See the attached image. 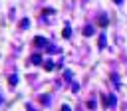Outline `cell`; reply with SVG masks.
<instances>
[{
    "label": "cell",
    "instance_id": "cell-1",
    "mask_svg": "<svg viewBox=\"0 0 127 111\" xmlns=\"http://www.w3.org/2000/svg\"><path fill=\"white\" fill-rule=\"evenodd\" d=\"M34 46H40V48H42V46H46V48H50V50H52V46L48 44V40H46V38H42V36H36V38H34Z\"/></svg>",
    "mask_w": 127,
    "mask_h": 111
},
{
    "label": "cell",
    "instance_id": "cell-2",
    "mask_svg": "<svg viewBox=\"0 0 127 111\" xmlns=\"http://www.w3.org/2000/svg\"><path fill=\"white\" fill-rule=\"evenodd\" d=\"M109 24V20H107V16L105 14H99V18H97V26H101V28H105Z\"/></svg>",
    "mask_w": 127,
    "mask_h": 111
},
{
    "label": "cell",
    "instance_id": "cell-3",
    "mask_svg": "<svg viewBox=\"0 0 127 111\" xmlns=\"http://www.w3.org/2000/svg\"><path fill=\"white\" fill-rule=\"evenodd\" d=\"M30 63H34V65H38V63H42V57H40V56L36 54V56H32V57H30Z\"/></svg>",
    "mask_w": 127,
    "mask_h": 111
},
{
    "label": "cell",
    "instance_id": "cell-4",
    "mask_svg": "<svg viewBox=\"0 0 127 111\" xmlns=\"http://www.w3.org/2000/svg\"><path fill=\"white\" fill-rule=\"evenodd\" d=\"M93 34V26H85L83 28V36H91Z\"/></svg>",
    "mask_w": 127,
    "mask_h": 111
},
{
    "label": "cell",
    "instance_id": "cell-5",
    "mask_svg": "<svg viewBox=\"0 0 127 111\" xmlns=\"http://www.w3.org/2000/svg\"><path fill=\"white\" fill-rule=\"evenodd\" d=\"M62 34H64V38H69V36H71V28H69V26H65Z\"/></svg>",
    "mask_w": 127,
    "mask_h": 111
},
{
    "label": "cell",
    "instance_id": "cell-6",
    "mask_svg": "<svg viewBox=\"0 0 127 111\" xmlns=\"http://www.w3.org/2000/svg\"><path fill=\"white\" fill-rule=\"evenodd\" d=\"M44 67H46L48 71H50V69H54V61H50V59H48V61H44Z\"/></svg>",
    "mask_w": 127,
    "mask_h": 111
},
{
    "label": "cell",
    "instance_id": "cell-7",
    "mask_svg": "<svg viewBox=\"0 0 127 111\" xmlns=\"http://www.w3.org/2000/svg\"><path fill=\"white\" fill-rule=\"evenodd\" d=\"M8 81H10V85H16V81H18V77H16V75H10V77H8Z\"/></svg>",
    "mask_w": 127,
    "mask_h": 111
},
{
    "label": "cell",
    "instance_id": "cell-8",
    "mask_svg": "<svg viewBox=\"0 0 127 111\" xmlns=\"http://www.w3.org/2000/svg\"><path fill=\"white\" fill-rule=\"evenodd\" d=\"M99 48H105V36H99Z\"/></svg>",
    "mask_w": 127,
    "mask_h": 111
},
{
    "label": "cell",
    "instance_id": "cell-9",
    "mask_svg": "<svg viewBox=\"0 0 127 111\" xmlns=\"http://www.w3.org/2000/svg\"><path fill=\"white\" fill-rule=\"evenodd\" d=\"M62 111H71V109H69V105H62Z\"/></svg>",
    "mask_w": 127,
    "mask_h": 111
},
{
    "label": "cell",
    "instance_id": "cell-10",
    "mask_svg": "<svg viewBox=\"0 0 127 111\" xmlns=\"http://www.w3.org/2000/svg\"><path fill=\"white\" fill-rule=\"evenodd\" d=\"M0 103H2V95H0Z\"/></svg>",
    "mask_w": 127,
    "mask_h": 111
}]
</instances>
